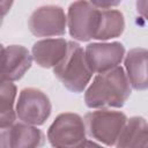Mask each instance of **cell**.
<instances>
[{
  "instance_id": "obj_1",
  "label": "cell",
  "mask_w": 148,
  "mask_h": 148,
  "mask_svg": "<svg viewBox=\"0 0 148 148\" xmlns=\"http://www.w3.org/2000/svg\"><path fill=\"white\" fill-rule=\"evenodd\" d=\"M132 94V87L121 66L96 74L84 91V103L89 109L123 108Z\"/></svg>"
},
{
  "instance_id": "obj_2",
  "label": "cell",
  "mask_w": 148,
  "mask_h": 148,
  "mask_svg": "<svg viewBox=\"0 0 148 148\" xmlns=\"http://www.w3.org/2000/svg\"><path fill=\"white\" fill-rule=\"evenodd\" d=\"M53 74L67 90L75 94L86 90L92 79V72L87 65L84 50L79 43L68 42L66 56L53 68Z\"/></svg>"
},
{
  "instance_id": "obj_3",
  "label": "cell",
  "mask_w": 148,
  "mask_h": 148,
  "mask_svg": "<svg viewBox=\"0 0 148 148\" xmlns=\"http://www.w3.org/2000/svg\"><path fill=\"white\" fill-rule=\"evenodd\" d=\"M126 120L127 116L124 112L111 109L89 111L83 118L87 135L108 147L116 145Z\"/></svg>"
},
{
  "instance_id": "obj_4",
  "label": "cell",
  "mask_w": 148,
  "mask_h": 148,
  "mask_svg": "<svg viewBox=\"0 0 148 148\" xmlns=\"http://www.w3.org/2000/svg\"><path fill=\"white\" fill-rule=\"evenodd\" d=\"M47 140L53 148H84L87 133L83 118L74 112L60 113L47 130Z\"/></svg>"
},
{
  "instance_id": "obj_5",
  "label": "cell",
  "mask_w": 148,
  "mask_h": 148,
  "mask_svg": "<svg viewBox=\"0 0 148 148\" xmlns=\"http://www.w3.org/2000/svg\"><path fill=\"white\" fill-rule=\"evenodd\" d=\"M52 104L49 96L37 88H23L15 104L16 118L21 123L40 126L50 117Z\"/></svg>"
},
{
  "instance_id": "obj_6",
  "label": "cell",
  "mask_w": 148,
  "mask_h": 148,
  "mask_svg": "<svg viewBox=\"0 0 148 148\" xmlns=\"http://www.w3.org/2000/svg\"><path fill=\"white\" fill-rule=\"evenodd\" d=\"M101 9L89 1H75L68 7L66 20L71 37L79 42H89L95 38Z\"/></svg>"
},
{
  "instance_id": "obj_7",
  "label": "cell",
  "mask_w": 148,
  "mask_h": 148,
  "mask_svg": "<svg viewBox=\"0 0 148 148\" xmlns=\"http://www.w3.org/2000/svg\"><path fill=\"white\" fill-rule=\"evenodd\" d=\"M28 27L30 32L36 37H61L65 35L67 28L65 10L58 5L40 6L31 13Z\"/></svg>"
},
{
  "instance_id": "obj_8",
  "label": "cell",
  "mask_w": 148,
  "mask_h": 148,
  "mask_svg": "<svg viewBox=\"0 0 148 148\" xmlns=\"http://www.w3.org/2000/svg\"><path fill=\"white\" fill-rule=\"evenodd\" d=\"M125 53V46L120 42L90 43L84 49L86 61L92 74H101L120 66Z\"/></svg>"
},
{
  "instance_id": "obj_9",
  "label": "cell",
  "mask_w": 148,
  "mask_h": 148,
  "mask_svg": "<svg viewBox=\"0 0 148 148\" xmlns=\"http://www.w3.org/2000/svg\"><path fill=\"white\" fill-rule=\"evenodd\" d=\"M32 57L23 45H8L0 54V77L8 81H18L30 69Z\"/></svg>"
},
{
  "instance_id": "obj_10",
  "label": "cell",
  "mask_w": 148,
  "mask_h": 148,
  "mask_svg": "<svg viewBox=\"0 0 148 148\" xmlns=\"http://www.w3.org/2000/svg\"><path fill=\"white\" fill-rule=\"evenodd\" d=\"M68 42L65 38H43L31 49L32 60L43 68H54L66 56Z\"/></svg>"
},
{
  "instance_id": "obj_11",
  "label": "cell",
  "mask_w": 148,
  "mask_h": 148,
  "mask_svg": "<svg viewBox=\"0 0 148 148\" xmlns=\"http://www.w3.org/2000/svg\"><path fill=\"white\" fill-rule=\"evenodd\" d=\"M147 57L145 47L131 49L124 57V71L133 89L143 91L148 87L147 79Z\"/></svg>"
},
{
  "instance_id": "obj_12",
  "label": "cell",
  "mask_w": 148,
  "mask_h": 148,
  "mask_svg": "<svg viewBox=\"0 0 148 148\" xmlns=\"http://www.w3.org/2000/svg\"><path fill=\"white\" fill-rule=\"evenodd\" d=\"M114 146L116 148H148L147 120L141 116L127 118Z\"/></svg>"
},
{
  "instance_id": "obj_13",
  "label": "cell",
  "mask_w": 148,
  "mask_h": 148,
  "mask_svg": "<svg viewBox=\"0 0 148 148\" xmlns=\"http://www.w3.org/2000/svg\"><path fill=\"white\" fill-rule=\"evenodd\" d=\"M10 148H40L45 143V135L37 126L14 123L9 127Z\"/></svg>"
},
{
  "instance_id": "obj_14",
  "label": "cell",
  "mask_w": 148,
  "mask_h": 148,
  "mask_svg": "<svg viewBox=\"0 0 148 148\" xmlns=\"http://www.w3.org/2000/svg\"><path fill=\"white\" fill-rule=\"evenodd\" d=\"M125 30L124 14L116 9H101L99 23L94 39L104 42L119 37Z\"/></svg>"
},
{
  "instance_id": "obj_15",
  "label": "cell",
  "mask_w": 148,
  "mask_h": 148,
  "mask_svg": "<svg viewBox=\"0 0 148 148\" xmlns=\"http://www.w3.org/2000/svg\"><path fill=\"white\" fill-rule=\"evenodd\" d=\"M16 95L15 83L0 77V128L10 127L16 120Z\"/></svg>"
},
{
  "instance_id": "obj_16",
  "label": "cell",
  "mask_w": 148,
  "mask_h": 148,
  "mask_svg": "<svg viewBox=\"0 0 148 148\" xmlns=\"http://www.w3.org/2000/svg\"><path fill=\"white\" fill-rule=\"evenodd\" d=\"M0 148H10L9 127L0 128Z\"/></svg>"
},
{
  "instance_id": "obj_17",
  "label": "cell",
  "mask_w": 148,
  "mask_h": 148,
  "mask_svg": "<svg viewBox=\"0 0 148 148\" xmlns=\"http://www.w3.org/2000/svg\"><path fill=\"white\" fill-rule=\"evenodd\" d=\"M147 5H148V2H147V1H145L143 7H141L140 1H138V2H136V10H138V13H140L143 17H146V7H147Z\"/></svg>"
},
{
  "instance_id": "obj_18",
  "label": "cell",
  "mask_w": 148,
  "mask_h": 148,
  "mask_svg": "<svg viewBox=\"0 0 148 148\" xmlns=\"http://www.w3.org/2000/svg\"><path fill=\"white\" fill-rule=\"evenodd\" d=\"M84 148H104V147H103V146H101L99 143L95 142V141H91V140H87Z\"/></svg>"
},
{
  "instance_id": "obj_19",
  "label": "cell",
  "mask_w": 148,
  "mask_h": 148,
  "mask_svg": "<svg viewBox=\"0 0 148 148\" xmlns=\"http://www.w3.org/2000/svg\"><path fill=\"white\" fill-rule=\"evenodd\" d=\"M2 23H3V17H1V16H0V28H1Z\"/></svg>"
},
{
  "instance_id": "obj_20",
  "label": "cell",
  "mask_w": 148,
  "mask_h": 148,
  "mask_svg": "<svg viewBox=\"0 0 148 148\" xmlns=\"http://www.w3.org/2000/svg\"><path fill=\"white\" fill-rule=\"evenodd\" d=\"M3 47H5V46H3L2 44H0V54H1V52H2V50H3Z\"/></svg>"
}]
</instances>
